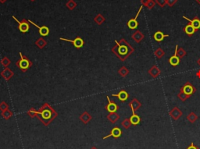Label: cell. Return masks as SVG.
Returning a JSON list of instances; mask_svg holds the SVG:
<instances>
[{"mask_svg": "<svg viewBox=\"0 0 200 149\" xmlns=\"http://www.w3.org/2000/svg\"><path fill=\"white\" fill-rule=\"evenodd\" d=\"M183 18L185 19L186 21H189V22L194 27V28L196 31L200 29V19L198 18V17L196 16V17H195L194 19H192V20L188 18V17H186L185 16H183Z\"/></svg>", "mask_w": 200, "mask_h": 149, "instance_id": "obj_14", "label": "cell"}, {"mask_svg": "<svg viewBox=\"0 0 200 149\" xmlns=\"http://www.w3.org/2000/svg\"><path fill=\"white\" fill-rule=\"evenodd\" d=\"M195 1H196V2L200 5V0H195Z\"/></svg>", "mask_w": 200, "mask_h": 149, "instance_id": "obj_46", "label": "cell"}, {"mask_svg": "<svg viewBox=\"0 0 200 149\" xmlns=\"http://www.w3.org/2000/svg\"><path fill=\"white\" fill-rule=\"evenodd\" d=\"M164 55H165L164 50H163L162 48H160V47L157 48V49L155 50V52H154V56H155L157 59H159V60L162 58V57H163Z\"/></svg>", "mask_w": 200, "mask_h": 149, "instance_id": "obj_26", "label": "cell"}, {"mask_svg": "<svg viewBox=\"0 0 200 149\" xmlns=\"http://www.w3.org/2000/svg\"><path fill=\"white\" fill-rule=\"evenodd\" d=\"M107 119L110 123H115L116 121H118V119H120V116L116 112H111V113H109V115L107 116Z\"/></svg>", "mask_w": 200, "mask_h": 149, "instance_id": "obj_24", "label": "cell"}, {"mask_svg": "<svg viewBox=\"0 0 200 149\" xmlns=\"http://www.w3.org/2000/svg\"><path fill=\"white\" fill-rule=\"evenodd\" d=\"M37 112H38L37 110L34 109V108H31L28 111L27 114H28V116H30V117L34 118V117H36V116H37Z\"/></svg>", "mask_w": 200, "mask_h": 149, "instance_id": "obj_33", "label": "cell"}, {"mask_svg": "<svg viewBox=\"0 0 200 149\" xmlns=\"http://www.w3.org/2000/svg\"><path fill=\"white\" fill-rule=\"evenodd\" d=\"M186 149H200L198 146H196L194 143H191V144Z\"/></svg>", "mask_w": 200, "mask_h": 149, "instance_id": "obj_40", "label": "cell"}, {"mask_svg": "<svg viewBox=\"0 0 200 149\" xmlns=\"http://www.w3.org/2000/svg\"><path fill=\"white\" fill-rule=\"evenodd\" d=\"M156 3L158 4L160 7H164L165 5L166 4V0H156Z\"/></svg>", "mask_w": 200, "mask_h": 149, "instance_id": "obj_37", "label": "cell"}, {"mask_svg": "<svg viewBox=\"0 0 200 149\" xmlns=\"http://www.w3.org/2000/svg\"><path fill=\"white\" fill-rule=\"evenodd\" d=\"M7 109H9V105L6 102H2L0 103V110L2 112H4V111H6Z\"/></svg>", "mask_w": 200, "mask_h": 149, "instance_id": "obj_35", "label": "cell"}, {"mask_svg": "<svg viewBox=\"0 0 200 149\" xmlns=\"http://www.w3.org/2000/svg\"><path fill=\"white\" fill-rule=\"evenodd\" d=\"M121 135H122V131L120 130V127H115L111 130L110 134H109V135H107V136L103 138V140H106V139H107L108 138H110V137H113V138H115V139H117V138H120Z\"/></svg>", "mask_w": 200, "mask_h": 149, "instance_id": "obj_9", "label": "cell"}, {"mask_svg": "<svg viewBox=\"0 0 200 149\" xmlns=\"http://www.w3.org/2000/svg\"><path fill=\"white\" fill-rule=\"evenodd\" d=\"M142 7H143V6H140V8H139V11H138V13H137V14H136V16H135V18L131 19V20L128 21V22H127V27H128L131 30H135V29H136V28H138V26H139V22H138V21H137V19H138V17H139L141 11H142Z\"/></svg>", "mask_w": 200, "mask_h": 149, "instance_id": "obj_7", "label": "cell"}, {"mask_svg": "<svg viewBox=\"0 0 200 149\" xmlns=\"http://www.w3.org/2000/svg\"><path fill=\"white\" fill-rule=\"evenodd\" d=\"M183 31H185V33L189 36L192 35L193 34L196 32V30L195 29L194 27H193L192 25L190 24V23H189V24H187L186 26L185 27V28H183Z\"/></svg>", "mask_w": 200, "mask_h": 149, "instance_id": "obj_21", "label": "cell"}, {"mask_svg": "<svg viewBox=\"0 0 200 149\" xmlns=\"http://www.w3.org/2000/svg\"><path fill=\"white\" fill-rule=\"evenodd\" d=\"M1 116L3 117V119H5L6 120H7V119H9V118L13 116V112H12V111H10L9 109H7V110H6V111H4V112H2V113H1Z\"/></svg>", "mask_w": 200, "mask_h": 149, "instance_id": "obj_29", "label": "cell"}, {"mask_svg": "<svg viewBox=\"0 0 200 149\" xmlns=\"http://www.w3.org/2000/svg\"><path fill=\"white\" fill-rule=\"evenodd\" d=\"M90 149H98V148L96 147H91Z\"/></svg>", "mask_w": 200, "mask_h": 149, "instance_id": "obj_45", "label": "cell"}, {"mask_svg": "<svg viewBox=\"0 0 200 149\" xmlns=\"http://www.w3.org/2000/svg\"><path fill=\"white\" fill-rule=\"evenodd\" d=\"M148 73L152 78H156V77H158L160 75L161 70L156 65H154L149 70Z\"/></svg>", "mask_w": 200, "mask_h": 149, "instance_id": "obj_16", "label": "cell"}, {"mask_svg": "<svg viewBox=\"0 0 200 149\" xmlns=\"http://www.w3.org/2000/svg\"><path fill=\"white\" fill-rule=\"evenodd\" d=\"M180 60H181V59L178 58V56H177L175 52H174V54L172 56H170V58H169L168 62L172 66H177L179 65Z\"/></svg>", "mask_w": 200, "mask_h": 149, "instance_id": "obj_20", "label": "cell"}, {"mask_svg": "<svg viewBox=\"0 0 200 149\" xmlns=\"http://www.w3.org/2000/svg\"><path fill=\"white\" fill-rule=\"evenodd\" d=\"M121 125L123 128L126 129V130H127V129L130 128V127H131L132 124H131V121H130V119H128V118H126V119H124L123 121H122Z\"/></svg>", "mask_w": 200, "mask_h": 149, "instance_id": "obj_31", "label": "cell"}, {"mask_svg": "<svg viewBox=\"0 0 200 149\" xmlns=\"http://www.w3.org/2000/svg\"><path fill=\"white\" fill-rule=\"evenodd\" d=\"M118 73L122 77H125V76H127V75L129 74V70L127 69L126 66H122L118 70Z\"/></svg>", "mask_w": 200, "mask_h": 149, "instance_id": "obj_27", "label": "cell"}, {"mask_svg": "<svg viewBox=\"0 0 200 149\" xmlns=\"http://www.w3.org/2000/svg\"><path fill=\"white\" fill-rule=\"evenodd\" d=\"M28 22L31 23V24L34 25L36 28H38V32H39V34H41V36H42V37H46V36L49 35V28H48V27H46V26H42V27L38 26L36 24H34V22H32L31 21H29V20H28Z\"/></svg>", "mask_w": 200, "mask_h": 149, "instance_id": "obj_12", "label": "cell"}, {"mask_svg": "<svg viewBox=\"0 0 200 149\" xmlns=\"http://www.w3.org/2000/svg\"><path fill=\"white\" fill-rule=\"evenodd\" d=\"M176 53V55L178 56V57L179 59H183L184 57H185V56H186V54H187V52H186V51L185 50V49H183V48H178V45H176V48H175V52H174Z\"/></svg>", "mask_w": 200, "mask_h": 149, "instance_id": "obj_22", "label": "cell"}, {"mask_svg": "<svg viewBox=\"0 0 200 149\" xmlns=\"http://www.w3.org/2000/svg\"><path fill=\"white\" fill-rule=\"evenodd\" d=\"M149 1V0H142V1H141V2H142V6H147V3H148Z\"/></svg>", "mask_w": 200, "mask_h": 149, "instance_id": "obj_41", "label": "cell"}, {"mask_svg": "<svg viewBox=\"0 0 200 149\" xmlns=\"http://www.w3.org/2000/svg\"><path fill=\"white\" fill-rule=\"evenodd\" d=\"M113 97H116L118 98V99L120 101V102H126L127 100V99L129 98V94L127 93L125 90H121L120 91H119V93L117 94H113L112 95Z\"/></svg>", "mask_w": 200, "mask_h": 149, "instance_id": "obj_11", "label": "cell"}, {"mask_svg": "<svg viewBox=\"0 0 200 149\" xmlns=\"http://www.w3.org/2000/svg\"><path fill=\"white\" fill-rule=\"evenodd\" d=\"M132 39L135 41L136 43H140L142 40L144 39L145 35L144 34L142 33L140 31H137L134 32L131 35Z\"/></svg>", "mask_w": 200, "mask_h": 149, "instance_id": "obj_17", "label": "cell"}, {"mask_svg": "<svg viewBox=\"0 0 200 149\" xmlns=\"http://www.w3.org/2000/svg\"><path fill=\"white\" fill-rule=\"evenodd\" d=\"M104 21H105V18L103 17V16L100 15V14L98 15L97 17L95 18V21H96V23H97L98 24H99V25L102 24L104 22Z\"/></svg>", "mask_w": 200, "mask_h": 149, "instance_id": "obj_34", "label": "cell"}, {"mask_svg": "<svg viewBox=\"0 0 200 149\" xmlns=\"http://www.w3.org/2000/svg\"><path fill=\"white\" fill-rule=\"evenodd\" d=\"M67 6H68V8H69L70 9H74L75 6H76V3L74 2L73 0H70V1H69V2H67Z\"/></svg>", "mask_w": 200, "mask_h": 149, "instance_id": "obj_38", "label": "cell"}, {"mask_svg": "<svg viewBox=\"0 0 200 149\" xmlns=\"http://www.w3.org/2000/svg\"><path fill=\"white\" fill-rule=\"evenodd\" d=\"M115 43L116 45L111 49V51L122 62L125 61L135 52V49L124 38H121L119 41H115Z\"/></svg>", "mask_w": 200, "mask_h": 149, "instance_id": "obj_1", "label": "cell"}, {"mask_svg": "<svg viewBox=\"0 0 200 149\" xmlns=\"http://www.w3.org/2000/svg\"><path fill=\"white\" fill-rule=\"evenodd\" d=\"M107 100H108V105H106L105 109H106L110 113H111V112H116V111L119 109V106L117 105V104H116L115 102H113V101L110 100L109 96H107Z\"/></svg>", "mask_w": 200, "mask_h": 149, "instance_id": "obj_8", "label": "cell"}, {"mask_svg": "<svg viewBox=\"0 0 200 149\" xmlns=\"http://www.w3.org/2000/svg\"><path fill=\"white\" fill-rule=\"evenodd\" d=\"M156 6V2L154 1V0H149L148 2V3H147V6H146V7L148 8L149 9H153L154 6Z\"/></svg>", "mask_w": 200, "mask_h": 149, "instance_id": "obj_36", "label": "cell"}, {"mask_svg": "<svg viewBox=\"0 0 200 149\" xmlns=\"http://www.w3.org/2000/svg\"><path fill=\"white\" fill-rule=\"evenodd\" d=\"M60 40L62 41H68V42L72 43L74 45V46L76 48V49H80V48H82L83 45H84V40L81 38L80 37L77 36L73 40H69V39H66V38H64V37H60Z\"/></svg>", "mask_w": 200, "mask_h": 149, "instance_id": "obj_6", "label": "cell"}, {"mask_svg": "<svg viewBox=\"0 0 200 149\" xmlns=\"http://www.w3.org/2000/svg\"><path fill=\"white\" fill-rule=\"evenodd\" d=\"M180 91L184 92V93L186 94V95H189V96H191V95H192L193 94L196 92V88H195L194 85H192V84L191 82L187 81V82L182 86V88H180Z\"/></svg>", "mask_w": 200, "mask_h": 149, "instance_id": "obj_4", "label": "cell"}, {"mask_svg": "<svg viewBox=\"0 0 200 149\" xmlns=\"http://www.w3.org/2000/svg\"><path fill=\"white\" fill-rule=\"evenodd\" d=\"M31 1H34V0H31Z\"/></svg>", "mask_w": 200, "mask_h": 149, "instance_id": "obj_47", "label": "cell"}, {"mask_svg": "<svg viewBox=\"0 0 200 149\" xmlns=\"http://www.w3.org/2000/svg\"><path fill=\"white\" fill-rule=\"evenodd\" d=\"M169 37V34H164L161 31H156L155 34H154L153 35L154 40L156 41L157 42H161V41L164 39L165 37Z\"/></svg>", "mask_w": 200, "mask_h": 149, "instance_id": "obj_19", "label": "cell"}, {"mask_svg": "<svg viewBox=\"0 0 200 149\" xmlns=\"http://www.w3.org/2000/svg\"><path fill=\"white\" fill-rule=\"evenodd\" d=\"M10 63H11V61H10V60H9L8 57H6V56L3 57V58L2 59V60H1V64H2V66H3L4 67H8L10 65Z\"/></svg>", "mask_w": 200, "mask_h": 149, "instance_id": "obj_32", "label": "cell"}, {"mask_svg": "<svg viewBox=\"0 0 200 149\" xmlns=\"http://www.w3.org/2000/svg\"><path fill=\"white\" fill-rule=\"evenodd\" d=\"M79 119H80V120L83 123H84V124H88V122L92 120V116H91L88 112L85 111V112H82V113L80 114V116H79Z\"/></svg>", "mask_w": 200, "mask_h": 149, "instance_id": "obj_18", "label": "cell"}, {"mask_svg": "<svg viewBox=\"0 0 200 149\" xmlns=\"http://www.w3.org/2000/svg\"><path fill=\"white\" fill-rule=\"evenodd\" d=\"M197 63H198V65L200 66V58L198 59V61H197Z\"/></svg>", "mask_w": 200, "mask_h": 149, "instance_id": "obj_44", "label": "cell"}, {"mask_svg": "<svg viewBox=\"0 0 200 149\" xmlns=\"http://www.w3.org/2000/svg\"><path fill=\"white\" fill-rule=\"evenodd\" d=\"M178 98L180 99V100L182 101V102H185V101L190 98V96H189V95H186V94H185L184 92H182V91H180L179 93L178 94Z\"/></svg>", "mask_w": 200, "mask_h": 149, "instance_id": "obj_30", "label": "cell"}, {"mask_svg": "<svg viewBox=\"0 0 200 149\" xmlns=\"http://www.w3.org/2000/svg\"><path fill=\"white\" fill-rule=\"evenodd\" d=\"M0 74H1V76H2V78L5 79L6 81H9V80L13 76L14 73H13V71L9 69V68L6 67V68H5V69H4L2 72H1Z\"/></svg>", "mask_w": 200, "mask_h": 149, "instance_id": "obj_13", "label": "cell"}, {"mask_svg": "<svg viewBox=\"0 0 200 149\" xmlns=\"http://www.w3.org/2000/svg\"><path fill=\"white\" fill-rule=\"evenodd\" d=\"M130 121H131V124L134 126H137L139 125L141 122V118L139 115H137L135 112H132V116L129 118Z\"/></svg>", "mask_w": 200, "mask_h": 149, "instance_id": "obj_23", "label": "cell"}, {"mask_svg": "<svg viewBox=\"0 0 200 149\" xmlns=\"http://www.w3.org/2000/svg\"><path fill=\"white\" fill-rule=\"evenodd\" d=\"M6 0H0V2H2V3H3V2H6Z\"/></svg>", "mask_w": 200, "mask_h": 149, "instance_id": "obj_43", "label": "cell"}, {"mask_svg": "<svg viewBox=\"0 0 200 149\" xmlns=\"http://www.w3.org/2000/svg\"><path fill=\"white\" fill-rule=\"evenodd\" d=\"M195 75H196V76L198 77V78L200 79V69L197 71L196 73H195Z\"/></svg>", "mask_w": 200, "mask_h": 149, "instance_id": "obj_42", "label": "cell"}, {"mask_svg": "<svg viewBox=\"0 0 200 149\" xmlns=\"http://www.w3.org/2000/svg\"><path fill=\"white\" fill-rule=\"evenodd\" d=\"M177 2H178V0H166V4H167L170 7H172Z\"/></svg>", "mask_w": 200, "mask_h": 149, "instance_id": "obj_39", "label": "cell"}, {"mask_svg": "<svg viewBox=\"0 0 200 149\" xmlns=\"http://www.w3.org/2000/svg\"><path fill=\"white\" fill-rule=\"evenodd\" d=\"M13 18L18 23V29L21 33H26L30 29V25L28 24V21L25 19H24L22 21H19L14 16H13Z\"/></svg>", "mask_w": 200, "mask_h": 149, "instance_id": "obj_5", "label": "cell"}, {"mask_svg": "<svg viewBox=\"0 0 200 149\" xmlns=\"http://www.w3.org/2000/svg\"><path fill=\"white\" fill-rule=\"evenodd\" d=\"M198 116H197L196 114L195 113V112H192L189 114L187 116V119L189 120V122L191 123H194L197 121V119H198Z\"/></svg>", "mask_w": 200, "mask_h": 149, "instance_id": "obj_28", "label": "cell"}, {"mask_svg": "<svg viewBox=\"0 0 200 149\" xmlns=\"http://www.w3.org/2000/svg\"><path fill=\"white\" fill-rule=\"evenodd\" d=\"M57 116H58V112H56L49 103H45L38 110L36 117L38 119L39 121H41V123H42L44 126L48 127L57 117Z\"/></svg>", "mask_w": 200, "mask_h": 149, "instance_id": "obj_2", "label": "cell"}, {"mask_svg": "<svg viewBox=\"0 0 200 149\" xmlns=\"http://www.w3.org/2000/svg\"><path fill=\"white\" fill-rule=\"evenodd\" d=\"M128 105H129L130 108L132 110V112H135L137 110H139L142 107V103L138 99H135V98L133 99Z\"/></svg>", "mask_w": 200, "mask_h": 149, "instance_id": "obj_15", "label": "cell"}, {"mask_svg": "<svg viewBox=\"0 0 200 149\" xmlns=\"http://www.w3.org/2000/svg\"><path fill=\"white\" fill-rule=\"evenodd\" d=\"M19 54H20V56H21V59L18 61H17L16 66L22 71L23 73H25V72L28 70V69H30L31 67L32 66L33 63L30 60H28L27 56L22 55L21 52H20Z\"/></svg>", "mask_w": 200, "mask_h": 149, "instance_id": "obj_3", "label": "cell"}, {"mask_svg": "<svg viewBox=\"0 0 200 149\" xmlns=\"http://www.w3.org/2000/svg\"><path fill=\"white\" fill-rule=\"evenodd\" d=\"M34 44H35L36 45L38 46V48L40 49H43L44 48H45V46H46L47 45V41H45V39H44L43 37H40V38H38V39L37 40V41L34 42Z\"/></svg>", "mask_w": 200, "mask_h": 149, "instance_id": "obj_25", "label": "cell"}, {"mask_svg": "<svg viewBox=\"0 0 200 149\" xmlns=\"http://www.w3.org/2000/svg\"><path fill=\"white\" fill-rule=\"evenodd\" d=\"M169 114H170V116H171V118L174 120H178V119H179L180 118L182 117V110L180 109L178 106H174L172 109L170 110Z\"/></svg>", "mask_w": 200, "mask_h": 149, "instance_id": "obj_10", "label": "cell"}]
</instances>
